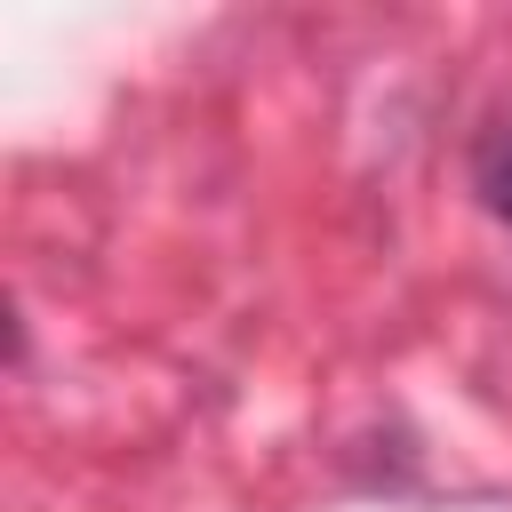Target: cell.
Listing matches in <instances>:
<instances>
[{
    "label": "cell",
    "instance_id": "cell-1",
    "mask_svg": "<svg viewBox=\"0 0 512 512\" xmlns=\"http://www.w3.org/2000/svg\"><path fill=\"white\" fill-rule=\"evenodd\" d=\"M472 200L512 232V104H496L488 120H480V136H472Z\"/></svg>",
    "mask_w": 512,
    "mask_h": 512
}]
</instances>
